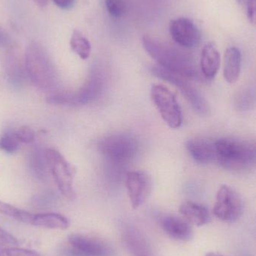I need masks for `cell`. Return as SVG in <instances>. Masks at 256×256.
I'll return each mask as SVG.
<instances>
[{
  "instance_id": "obj_1",
  "label": "cell",
  "mask_w": 256,
  "mask_h": 256,
  "mask_svg": "<svg viewBox=\"0 0 256 256\" xmlns=\"http://www.w3.org/2000/svg\"><path fill=\"white\" fill-rule=\"evenodd\" d=\"M146 52L165 70L188 79H200V73L193 57L186 51L174 48L150 36L142 38Z\"/></svg>"
},
{
  "instance_id": "obj_2",
  "label": "cell",
  "mask_w": 256,
  "mask_h": 256,
  "mask_svg": "<svg viewBox=\"0 0 256 256\" xmlns=\"http://www.w3.org/2000/svg\"><path fill=\"white\" fill-rule=\"evenodd\" d=\"M216 162L231 172H244L255 165V143L233 138H221L214 142Z\"/></svg>"
},
{
  "instance_id": "obj_3",
  "label": "cell",
  "mask_w": 256,
  "mask_h": 256,
  "mask_svg": "<svg viewBox=\"0 0 256 256\" xmlns=\"http://www.w3.org/2000/svg\"><path fill=\"white\" fill-rule=\"evenodd\" d=\"M27 76L33 85L42 91H54L58 85V76L49 56L36 42L27 46L25 54Z\"/></svg>"
},
{
  "instance_id": "obj_4",
  "label": "cell",
  "mask_w": 256,
  "mask_h": 256,
  "mask_svg": "<svg viewBox=\"0 0 256 256\" xmlns=\"http://www.w3.org/2000/svg\"><path fill=\"white\" fill-rule=\"evenodd\" d=\"M98 148L102 156L110 162L123 164L135 158L138 142L132 134H111L99 141Z\"/></svg>"
},
{
  "instance_id": "obj_5",
  "label": "cell",
  "mask_w": 256,
  "mask_h": 256,
  "mask_svg": "<svg viewBox=\"0 0 256 256\" xmlns=\"http://www.w3.org/2000/svg\"><path fill=\"white\" fill-rule=\"evenodd\" d=\"M48 171L55 180L56 184L63 196L69 200L76 198L73 188L75 170L73 166L59 150L54 148L44 149Z\"/></svg>"
},
{
  "instance_id": "obj_6",
  "label": "cell",
  "mask_w": 256,
  "mask_h": 256,
  "mask_svg": "<svg viewBox=\"0 0 256 256\" xmlns=\"http://www.w3.org/2000/svg\"><path fill=\"white\" fill-rule=\"evenodd\" d=\"M103 88V79L99 72H93L84 85L75 93H54L48 96L51 104L81 106L92 103L99 98Z\"/></svg>"
},
{
  "instance_id": "obj_7",
  "label": "cell",
  "mask_w": 256,
  "mask_h": 256,
  "mask_svg": "<svg viewBox=\"0 0 256 256\" xmlns=\"http://www.w3.org/2000/svg\"><path fill=\"white\" fill-rule=\"evenodd\" d=\"M150 98L159 115L168 127L177 129L183 123L181 108L175 96L164 86H152Z\"/></svg>"
},
{
  "instance_id": "obj_8",
  "label": "cell",
  "mask_w": 256,
  "mask_h": 256,
  "mask_svg": "<svg viewBox=\"0 0 256 256\" xmlns=\"http://www.w3.org/2000/svg\"><path fill=\"white\" fill-rule=\"evenodd\" d=\"M152 73L159 79L163 80L172 85L175 86L183 96L186 98L192 109L200 116H207L210 112L208 103L199 92L187 80L182 76L171 73L159 66L151 68Z\"/></svg>"
},
{
  "instance_id": "obj_9",
  "label": "cell",
  "mask_w": 256,
  "mask_h": 256,
  "mask_svg": "<svg viewBox=\"0 0 256 256\" xmlns=\"http://www.w3.org/2000/svg\"><path fill=\"white\" fill-rule=\"evenodd\" d=\"M243 212V202L237 191L228 185H222L216 194L213 206L215 216L226 222L239 220Z\"/></svg>"
},
{
  "instance_id": "obj_10",
  "label": "cell",
  "mask_w": 256,
  "mask_h": 256,
  "mask_svg": "<svg viewBox=\"0 0 256 256\" xmlns=\"http://www.w3.org/2000/svg\"><path fill=\"white\" fill-rule=\"evenodd\" d=\"M72 252L75 256H115L113 248L106 242L90 236L72 234L69 236Z\"/></svg>"
},
{
  "instance_id": "obj_11",
  "label": "cell",
  "mask_w": 256,
  "mask_h": 256,
  "mask_svg": "<svg viewBox=\"0 0 256 256\" xmlns=\"http://www.w3.org/2000/svg\"><path fill=\"white\" fill-rule=\"evenodd\" d=\"M126 186L132 208L144 204L151 190V179L144 171H130L126 173Z\"/></svg>"
},
{
  "instance_id": "obj_12",
  "label": "cell",
  "mask_w": 256,
  "mask_h": 256,
  "mask_svg": "<svg viewBox=\"0 0 256 256\" xmlns=\"http://www.w3.org/2000/svg\"><path fill=\"white\" fill-rule=\"evenodd\" d=\"M169 32L173 40L185 48H194L201 40V32L198 26L189 18H177L171 20Z\"/></svg>"
},
{
  "instance_id": "obj_13",
  "label": "cell",
  "mask_w": 256,
  "mask_h": 256,
  "mask_svg": "<svg viewBox=\"0 0 256 256\" xmlns=\"http://www.w3.org/2000/svg\"><path fill=\"white\" fill-rule=\"evenodd\" d=\"M122 237L125 246L132 256H154L147 239L135 227H123Z\"/></svg>"
},
{
  "instance_id": "obj_14",
  "label": "cell",
  "mask_w": 256,
  "mask_h": 256,
  "mask_svg": "<svg viewBox=\"0 0 256 256\" xmlns=\"http://www.w3.org/2000/svg\"><path fill=\"white\" fill-rule=\"evenodd\" d=\"M186 147L192 159L198 164L207 165L216 162L214 142L203 138H192L186 142Z\"/></svg>"
},
{
  "instance_id": "obj_15",
  "label": "cell",
  "mask_w": 256,
  "mask_h": 256,
  "mask_svg": "<svg viewBox=\"0 0 256 256\" xmlns=\"http://www.w3.org/2000/svg\"><path fill=\"white\" fill-rule=\"evenodd\" d=\"M201 73L207 79H213L217 74L220 66V54L213 42L207 43L201 52Z\"/></svg>"
},
{
  "instance_id": "obj_16",
  "label": "cell",
  "mask_w": 256,
  "mask_h": 256,
  "mask_svg": "<svg viewBox=\"0 0 256 256\" xmlns=\"http://www.w3.org/2000/svg\"><path fill=\"white\" fill-rule=\"evenodd\" d=\"M162 226L164 232L175 240L186 242L192 238V230L190 225L181 218L174 216H165L162 220Z\"/></svg>"
},
{
  "instance_id": "obj_17",
  "label": "cell",
  "mask_w": 256,
  "mask_h": 256,
  "mask_svg": "<svg viewBox=\"0 0 256 256\" xmlns=\"http://www.w3.org/2000/svg\"><path fill=\"white\" fill-rule=\"evenodd\" d=\"M180 212L189 224L196 226H202L210 221L208 209L203 204L194 202H183L180 204Z\"/></svg>"
},
{
  "instance_id": "obj_18",
  "label": "cell",
  "mask_w": 256,
  "mask_h": 256,
  "mask_svg": "<svg viewBox=\"0 0 256 256\" xmlns=\"http://www.w3.org/2000/svg\"><path fill=\"white\" fill-rule=\"evenodd\" d=\"M241 52L239 49L232 46L226 50L224 55L223 74L227 82H237L241 70Z\"/></svg>"
},
{
  "instance_id": "obj_19",
  "label": "cell",
  "mask_w": 256,
  "mask_h": 256,
  "mask_svg": "<svg viewBox=\"0 0 256 256\" xmlns=\"http://www.w3.org/2000/svg\"><path fill=\"white\" fill-rule=\"evenodd\" d=\"M6 74L7 81L14 90L23 88L25 82V74L18 56L14 52H11L6 58Z\"/></svg>"
},
{
  "instance_id": "obj_20",
  "label": "cell",
  "mask_w": 256,
  "mask_h": 256,
  "mask_svg": "<svg viewBox=\"0 0 256 256\" xmlns=\"http://www.w3.org/2000/svg\"><path fill=\"white\" fill-rule=\"evenodd\" d=\"M31 225L51 230H66L70 226L69 219L57 213H44L33 214Z\"/></svg>"
},
{
  "instance_id": "obj_21",
  "label": "cell",
  "mask_w": 256,
  "mask_h": 256,
  "mask_svg": "<svg viewBox=\"0 0 256 256\" xmlns=\"http://www.w3.org/2000/svg\"><path fill=\"white\" fill-rule=\"evenodd\" d=\"M29 166L32 173L36 178L40 180H46L48 178V168L44 150L35 148L30 152Z\"/></svg>"
},
{
  "instance_id": "obj_22",
  "label": "cell",
  "mask_w": 256,
  "mask_h": 256,
  "mask_svg": "<svg viewBox=\"0 0 256 256\" xmlns=\"http://www.w3.org/2000/svg\"><path fill=\"white\" fill-rule=\"evenodd\" d=\"M72 50L82 60H87L91 54V45L88 39L78 30H75L70 39Z\"/></svg>"
},
{
  "instance_id": "obj_23",
  "label": "cell",
  "mask_w": 256,
  "mask_h": 256,
  "mask_svg": "<svg viewBox=\"0 0 256 256\" xmlns=\"http://www.w3.org/2000/svg\"><path fill=\"white\" fill-rule=\"evenodd\" d=\"M0 214L20 222L29 224H31L33 216V214L30 213L27 210H21L1 200H0Z\"/></svg>"
},
{
  "instance_id": "obj_24",
  "label": "cell",
  "mask_w": 256,
  "mask_h": 256,
  "mask_svg": "<svg viewBox=\"0 0 256 256\" xmlns=\"http://www.w3.org/2000/svg\"><path fill=\"white\" fill-rule=\"evenodd\" d=\"M19 144L13 132H7L0 137V150L6 153H15L18 150Z\"/></svg>"
},
{
  "instance_id": "obj_25",
  "label": "cell",
  "mask_w": 256,
  "mask_h": 256,
  "mask_svg": "<svg viewBox=\"0 0 256 256\" xmlns=\"http://www.w3.org/2000/svg\"><path fill=\"white\" fill-rule=\"evenodd\" d=\"M107 10L111 16L118 18L123 16L126 12L125 0H105Z\"/></svg>"
},
{
  "instance_id": "obj_26",
  "label": "cell",
  "mask_w": 256,
  "mask_h": 256,
  "mask_svg": "<svg viewBox=\"0 0 256 256\" xmlns=\"http://www.w3.org/2000/svg\"><path fill=\"white\" fill-rule=\"evenodd\" d=\"M255 96L254 93L251 92L249 90H243L240 94L237 96L236 98L235 105L237 109L245 110L249 109L251 106L253 105Z\"/></svg>"
},
{
  "instance_id": "obj_27",
  "label": "cell",
  "mask_w": 256,
  "mask_h": 256,
  "mask_svg": "<svg viewBox=\"0 0 256 256\" xmlns=\"http://www.w3.org/2000/svg\"><path fill=\"white\" fill-rule=\"evenodd\" d=\"M13 132L14 135L20 143L30 144V143L33 142L36 138V132L33 130V128L28 127V126H23V127L18 128Z\"/></svg>"
},
{
  "instance_id": "obj_28",
  "label": "cell",
  "mask_w": 256,
  "mask_h": 256,
  "mask_svg": "<svg viewBox=\"0 0 256 256\" xmlns=\"http://www.w3.org/2000/svg\"><path fill=\"white\" fill-rule=\"evenodd\" d=\"M3 256H41L39 252L31 250L24 249V248H8L3 250Z\"/></svg>"
},
{
  "instance_id": "obj_29",
  "label": "cell",
  "mask_w": 256,
  "mask_h": 256,
  "mask_svg": "<svg viewBox=\"0 0 256 256\" xmlns=\"http://www.w3.org/2000/svg\"><path fill=\"white\" fill-rule=\"evenodd\" d=\"M237 2L246 10L248 19L255 24V0H237Z\"/></svg>"
},
{
  "instance_id": "obj_30",
  "label": "cell",
  "mask_w": 256,
  "mask_h": 256,
  "mask_svg": "<svg viewBox=\"0 0 256 256\" xmlns=\"http://www.w3.org/2000/svg\"><path fill=\"white\" fill-rule=\"evenodd\" d=\"M19 242L16 238L0 227V246L2 248H12L18 246Z\"/></svg>"
},
{
  "instance_id": "obj_31",
  "label": "cell",
  "mask_w": 256,
  "mask_h": 256,
  "mask_svg": "<svg viewBox=\"0 0 256 256\" xmlns=\"http://www.w3.org/2000/svg\"><path fill=\"white\" fill-rule=\"evenodd\" d=\"M54 2L60 8L69 9L73 7L75 0H53Z\"/></svg>"
},
{
  "instance_id": "obj_32",
  "label": "cell",
  "mask_w": 256,
  "mask_h": 256,
  "mask_svg": "<svg viewBox=\"0 0 256 256\" xmlns=\"http://www.w3.org/2000/svg\"><path fill=\"white\" fill-rule=\"evenodd\" d=\"M9 43V38L6 33L0 30V46H5Z\"/></svg>"
},
{
  "instance_id": "obj_33",
  "label": "cell",
  "mask_w": 256,
  "mask_h": 256,
  "mask_svg": "<svg viewBox=\"0 0 256 256\" xmlns=\"http://www.w3.org/2000/svg\"><path fill=\"white\" fill-rule=\"evenodd\" d=\"M36 4H39L41 7H44L48 4V0H33Z\"/></svg>"
},
{
  "instance_id": "obj_34",
  "label": "cell",
  "mask_w": 256,
  "mask_h": 256,
  "mask_svg": "<svg viewBox=\"0 0 256 256\" xmlns=\"http://www.w3.org/2000/svg\"><path fill=\"white\" fill-rule=\"evenodd\" d=\"M205 256H224L222 255H220V254H216V252H207Z\"/></svg>"
},
{
  "instance_id": "obj_35",
  "label": "cell",
  "mask_w": 256,
  "mask_h": 256,
  "mask_svg": "<svg viewBox=\"0 0 256 256\" xmlns=\"http://www.w3.org/2000/svg\"></svg>"
}]
</instances>
